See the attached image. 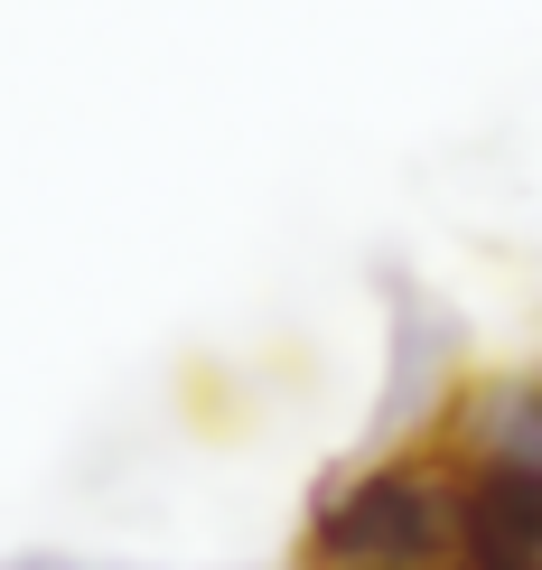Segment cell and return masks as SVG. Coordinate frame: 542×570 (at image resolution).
Listing matches in <instances>:
<instances>
[{
	"label": "cell",
	"mask_w": 542,
	"mask_h": 570,
	"mask_svg": "<svg viewBox=\"0 0 542 570\" xmlns=\"http://www.w3.org/2000/svg\"><path fill=\"white\" fill-rule=\"evenodd\" d=\"M299 570H467L459 552V459L403 449L318 495Z\"/></svg>",
	"instance_id": "1"
},
{
	"label": "cell",
	"mask_w": 542,
	"mask_h": 570,
	"mask_svg": "<svg viewBox=\"0 0 542 570\" xmlns=\"http://www.w3.org/2000/svg\"><path fill=\"white\" fill-rule=\"evenodd\" d=\"M459 552L467 570H542V468L459 459Z\"/></svg>",
	"instance_id": "2"
},
{
	"label": "cell",
	"mask_w": 542,
	"mask_h": 570,
	"mask_svg": "<svg viewBox=\"0 0 542 570\" xmlns=\"http://www.w3.org/2000/svg\"><path fill=\"white\" fill-rule=\"evenodd\" d=\"M393 291V384L384 402H374V431L384 440H403L421 431V421L450 402V374H459V318L440 299H421L412 281H384Z\"/></svg>",
	"instance_id": "3"
},
{
	"label": "cell",
	"mask_w": 542,
	"mask_h": 570,
	"mask_svg": "<svg viewBox=\"0 0 542 570\" xmlns=\"http://www.w3.org/2000/svg\"><path fill=\"white\" fill-rule=\"evenodd\" d=\"M450 421V459H505V468H542V374H477L467 393L440 402Z\"/></svg>",
	"instance_id": "4"
},
{
	"label": "cell",
	"mask_w": 542,
	"mask_h": 570,
	"mask_svg": "<svg viewBox=\"0 0 542 570\" xmlns=\"http://www.w3.org/2000/svg\"><path fill=\"white\" fill-rule=\"evenodd\" d=\"M10 570H85V561H10Z\"/></svg>",
	"instance_id": "5"
}]
</instances>
